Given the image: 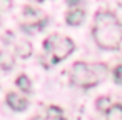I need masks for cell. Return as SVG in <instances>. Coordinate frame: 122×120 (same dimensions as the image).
Masks as SVG:
<instances>
[{
    "label": "cell",
    "instance_id": "6da1fadb",
    "mask_svg": "<svg viewBox=\"0 0 122 120\" xmlns=\"http://www.w3.org/2000/svg\"><path fill=\"white\" fill-rule=\"evenodd\" d=\"M92 35L95 43L105 50H115L122 43V27L110 12H99L95 15Z\"/></svg>",
    "mask_w": 122,
    "mask_h": 120
},
{
    "label": "cell",
    "instance_id": "7a4b0ae2",
    "mask_svg": "<svg viewBox=\"0 0 122 120\" xmlns=\"http://www.w3.org/2000/svg\"><path fill=\"white\" fill-rule=\"evenodd\" d=\"M107 67L102 63H95V65H89L85 62H75L70 72V78L72 83L82 88H90L94 85H97L102 78L107 77Z\"/></svg>",
    "mask_w": 122,
    "mask_h": 120
},
{
    "label": "cell",
    "instance_id": "3957f363",
    "mask_svg": "<svg viewBox=\"0 0 122 120\" xmlns=\"http://www.w3.org/2000/svg\"><path fill=\"white\" fill-rule=\"evenodd\" d=\"M44 48H45V52L50 55V62H52V63H57V62L67 58V57L74 52L75 45H74L72 38H69V37L50 35V37L45 38Z\"/></svg>",
    "mask_w": 122,
    "mask_h": 120
},
{
    "label": "cell",
    "instance_id": "277c9868",
    "mask_svg": "<svg viewBox=\"0 0 122 120\" xmlns=\"http://www.w3.org/2000/svg\"><path fill=\"white\" fill-rule=\"evenodd\" d=\"M7 103H9L14 110H17V112H22V110H25V108L29 107V100H27L25 97H20V95L14 93V92L7 93Z\"/></svg>",
    "mask_w": 122,
    "mask_h": 120
},
{
    "label": "cell",
    "instance_id": "5b68a950",
    "mask_svg": "<svg viewBox=\"0 0 122 120\" xmlns=\"http://www.w3.org/2000/svg\"><path fill=\"white\" fill-rule=\"evenodd\" d=\"M84 17H85V14H84L82 10H72V12H69V14H67L65 20H67V24H69V25L75 27V25H80V24L84 22Z\"/></svg>",
    "mask_w": 122,
    "mask_h": 120
},
{
    "label": "cell",
    "instance_id": "8992f818",
    "mask_svg": "<svg viewBox=\"0 0 122 120\" xmlns=\"http://www.w3.org/2000/svg\"><path fill=\"white\" fill-rule=\"evenodd\" d=\"M14 63H15V58H14L12 53L5 52V50L0 52V67H2L4 70H10L14 67Z\"/></svg>",
    "mask_w": 122,
    "mask_h": 120
},
{
    "label": "cell",
    "instance_id": "52a82bcc",
    "mask_svg": "<svg viewBox=\"0 0 122 120\" xmlns=\"http://www.w3.org/2000/svg\"><path fill=\"white\" fill-rule=\"evenodd\" d=\"M107 120H122V105H112L107 108Z\"/></svg>",
    "mask_w": 122,
    "mask_h": 120
},
{
    "label": "cell",
    "instance_id": "ba28073f",
    "mask_svg": "<svg viewBox=\"0 0 122 120\" xmlns=\"http://www.w3.org/2000/svg\"><path fill=\"white\" fill-rule=\"evenodd\" d=\"M17 87L25 93H30V90H32V85H30V80H29L27 75H19L17 77Z\"/></svg>",
    "mask_w": 122,
    "mask_h": 120
},
{
    "label": "cell",
    "instance_id": "9c48e42d",
    "mask_svg": "<svg viewBox=\"0 0 122 120\" xmlns=\"http://www.w3.org/2000/svg\"><path fill=\"white\" fill-rule=\"evenodd\" d=\"M47 117H49V120H64V112H62V108L60 107H49V110H47Z\"/></svg>",
    "mask_w": 122,
    "mask_h": 120
},
{
    "label": "cell",
    "instance_id": "30bf717a",
    "mask_svg": "<svg viewBox=\"0 0 122 120\" xmlns=\"http://www.w3.org/2000/svg\"><path fill=\"white\" fill-rule=\"evenodd\" d=\"M30 52H32L30 43H27V42H20V43L17 45V53H19L20 57H29Z\"/></svg>",
    "mask_w": 122,
    "mask_h": 120
},
{
    "label": "cell",
    "instance_id": "8fae6325",
    "mask_svg": "<svg viewBox=\"0 0 122 120\" xmlns=\"http://www.w3.org/2000/svg\"><path fill=\"white\" fill-rule=\"evenodd\" d=\"M45 24H47V20H42V22H39V24H35V25H24V30H25V32H29V34H34V32L42 30Z\"/></svg>",
    "mask_w": 122,
    "mask_h": 120
},
{
    "label": "cell",
    "instance_id": "7c38bea8",
    "mask_svg": "<svg viewBox=\"0 0 122 120\" xmlns=\"http://www.w3.org/2000/svg\"><path fill=\"white\" fill-rule=\"evenodd\" d=\"M95 105H97L99 110H105V112H107V108H109V105H110V100H109V97H100Z\"/></svg>",
    "mask_w": 122,
    "mask_h": 120
},
{
    "label": "cell",
    "instance_id": "4fadbf2b",
    "mask_svg": "<svg viewBox=\"0 0 122 120\" xmlns=\"http://www.w3.org/2000/svg\"><path fill=\"white\" fill-rule=\"evenodd\" d=\"M114 78H115L117 83H122V65L115 67V70H114Z\"/></svg>",
    "mask_w": 122,
    "mask_h": 120
},
{
    "label": "cell",
    "instance_id": "5bb4252c",
    "mask_svg": "<svg viewBox=\"0 0 122 120\" xmlns=\"http://www.w3.org/2000/svg\"><path fill=\"white\" fill-rule=\"evenodd\" d=\"M24 14H25L27 17H37V15H39V12H37L35 9H32V7H25V9H24Z\"/></svg>",
    "mask_w": 122,
    "mask_h": 120
},
{
    "label": "cell",
    "instance_id": "9a60e30c",
    "mask_svg": "<svg viewBox=\"0 0 122 120\" xmlns=\"http://www.w3.org/2000/svg\"><path fill=\"white\" fill-rule=\"evenodd\" d=\"M82 2V0H67V5H70V7H74V5H79Z\"/></svg>",
    "mask_w": 122,
    "mask_h": 120
},
{
    "label": "cell",
    "instance_id": "2e32d148",
    "mask_svg": "<svg viewBox=\"0 0 122 120\" xmlns=\"http://www.w3.org/2000/svg\"><path fill=\"white\" fill-rule=\"evenodd\" d=\"M30 120H44V118H40V117H34V118H30Z\"/></svg>",
    "mask_w": 122,
    "mask_h": 120
},
{
    "label": "cell",
    "instance_id": "e0dca14e",
    "mask_svg": "<svg viewBox=\"0 0 122 120\" xmlns=\"http://www.w3.org/2000/svg\"><path fill=\"white\" fill-rule=\"evenodd\" d=\"M32 2H44V0H32Z\"/></svg>",
    "mask_w": 122,
    "mask_h": 120
}]
</instances>
